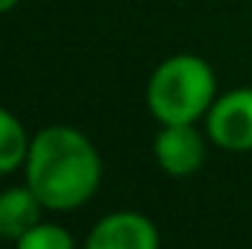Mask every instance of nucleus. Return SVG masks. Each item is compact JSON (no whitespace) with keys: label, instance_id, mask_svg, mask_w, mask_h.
Masks as SVG:
<instances>
[{"label":"nucleus","instance_id":"nucleus-1","mask_svg":"<svg viewBox=\"0 0 252 249\" xmlns=\"http://www.w3.org/2000/svg\"><path fill=\"white\" fill-rule=\"evenodd\" d=\"M103 179V158L94 141L76 126L53 124L32 135L24 182L47 211H73L85 205Z\"/></svg>","mask_w":252,"mask_h":249},{"label":"nucleus","instance_id":"nucleus-2","mask_svg":"<svg viewBox=\"0 0 252 249\" xmlns=\"http://www.w3.org/2000/svg\"><path fill=\"white\" fill-rule=\"evenodd\" d=\"M147 109L164 124H199L217 100L214 67L196 53H173L147 79Z\"/></svg>","mask_w":252,"mask_h":249},{"label":"nucleus","instance_id":"nucleus-3","mask_svg":"<svg viewBox=\"0 0 252 249\" xmlns=\"http://www.w3.org/2000/svg\"><path fill=\"white\" fill-rule=\"evenodd\" d=\"M205 135L226 153L252 150V85L217 94L205 115Z\"/></svg>","mask_w":252,"mask_h":249},{"label":"nucleus","instance_id":"nucleus-4","mask_svg":"<svg viewBox=\"0 0 252 249\" xmlns=\"http://www.w3.org/2000/svg\"><path fill=\"white\" fill-rule=\"evenodd\" d=\"M196 124H164L153 141V156L167 176H190L205 164V141Z\"/></svg>","mask_w":252,"mask_h":249},{"label":"nucleus","instance_id":"nucleus-5","mask_svg":"<svg viewBox=\"0 0 252 249\" xmlns=\"http://www.w3.org/2000/svg\"><path fill=\"white\" fill-rule=\"evenodd\" d=\"M82 249H158V229L138 211H112L91 226Z\"/></svg>","mask_w":252,"mask_h":249},{"label":"nucleus","instance_id":"nucleus-6","mask_svg":"<svg viewBox=\"0 0 252 249\" xmlns=\"http://www.w3.org/2000/svg\"><path fill=\"white\" fill-rule=\"evenodd\" d=\"M47 208L41 205V199L30 190V185L6 187L0 190V238L3 241H18L21 235H27L35 223H41V214Z\"/></svg>","mask_w":252,"mask_h":249},{"label":"nucleus","instance_id":"nucleus-7","mask_svg":"<svg viewBox=\"0 0 252 249\" xmlns=\"http://www.w3.org/2000/svg\"><path fill=\"white\" fill-rule=\"evenodd\" d=\"M30 144H32V135L21 124V118L6 106H0V176L24 170Z\"/></svg>","mask_w":252,"mask_h":249},{"label":"nucleus","instance_id":"nucleus-8","mask_svg":"<svg viewBox=\"0 0 252 249\" xmlns=\"http://www.w3.org/2000/svg\"><path fill=\"white\" fill-rule=\"evenodd\" d=\"M15 249H76V241L64 226L41 220L15 241Z\"/></svg>","mask_w":252,"mask_h":249},{"label":"nucleus","instance_id":"nucleus-9","mask_svg":"<svg viewBox=\"0 0 252 249\" xmlns=\"http://www.w3.org/2000/svg\"><path fill=\"white\" fill-rule=\"evenodd\" d=\"M21 0H0V15H6V12H12L15 6H18Z\"/></svg>","mask_w":252,"mask_h":249}]
</instances>
